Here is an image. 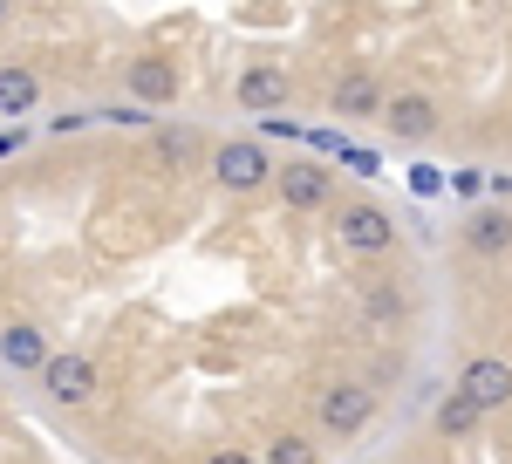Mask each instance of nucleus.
<instances>
[{
  "label": "nucleus",
  "mask_w": 512,
  "mask_h": 464,
  "mask_svg": "<svg viewBox=\"0 0 512 464\" xmlns=\"http://www.w3.org/2000/svg\"><path fill=\"white\" fill-rule=\"evenodd\" d=\"M369 417H376V389H362V383H335V389H321V403H315V424L328 437H355Z\"/></svg>",
  "instance_id": "5"
},
{
  "label": "nucleus",
  "mask_w": 512,
  "mask_h": 464,
  "mask_svg": "<svg viewBox=\"0 0 512 464\" xmlns=\"http://www.w3.org/2000/svg\"><path fill=\"white\" fill-rule=\"evenodd\" d=\"M41 389H48L62 410H82V403L96 396V362H89V355H76V348H69V355L55 348V355L41 362Z\"/></svg>",
  "instance_id": "6"
},
{
  "label": "nucleus",
  "mask_w": 512,
  "mask_h": 464,
  "mask_svg": "<svg viewBox=\"0 0 512 464\" xmlns=\"http://www.w3.org/2000/svg\"><path fill=\"white\" fill-rule=\"evenodd\" d=\"M287 96H294V82H287L280 62H253V69L239 76V110H280Z\"/></svg>",
  "instance_id": "9"
},
{
  "label": "nucleus",
  "mask_w": 512,
  "mask_h": 464,
  "mask_svg": "<svg viewBox=\"0 0 512 464\" xmlns=\"http://www.w3.org/2000/svg\"><path fill=\"white\" fill-rule=\"evenodd\" d=\"M478 424H485V417H478V410L465 403V396H458V389H451V396L437 403V430H444V437H472Z\"/></svg>",
  "instance_id": "15"
},
{
  "label": "nucleus",
  "mask_w": 512,
  "mask_h": 464,
  "mask_svg": "<svg viewBox=\"0 0 512 464\" xmlns=\"http://www.w3.org/2000/svg\"><path fill=\"white\" fill-rule=\"evenodd\" d=\"M151 151H158L164 164H178V171H185V164L198 157V137H192V130H158V137H151Z\"/></svg>",
  "instance_id": "16"
},
{
  "label": "nucleus",
  "mask_w": 512,
  "mask_h": 464,
  "mask_svg": "<svg viewBox=\"0 0 512 464\" xmlns=\"http://www.w3.org/2000/svg\"><path fill=\"white\" fill-rule=\"evenodd\" d=\"M274 185H280V198H287V212H321V205L335 198V171L294 157V164H274Z\"/></svg>",
  "instance_id": "7"
},
{
  "label": "nucleus",
  "mask_w": 512,
  "mask_h": 464,
  "mask_svg": "<svg viewBox=\"0 0 512 464\" xmlns=\"http://www.w3.org/2000/svg\"><path fill=\"white\" fill-rule=\"evenodd\" d=\"M369 314H376V321L403 314V294H390V287H369Z\"/></svg>",
  "instance_id": "17"
},
{
  "label": "nucleus",
  "mask_w": 512,
  "mask_h": 464,
  "mask_svg": "<svg viewBox=\"0 0 512 464\" xmlns=\"http://www.w3.org/2000/svg\"><path fill=\"white\" fill-rule=\"evenodd\" d=\"M103 116H110V123H151V116L137 110V103H117V110H103Z\"/></svg>",
  "instance_id": "18"
},
{
  "label": "nucleus",
  "mask_w": 512,
  "mask_h": 464,
  "mask_svg": "<svg viewBox=\"0 0 512 464\" xmlns=\"http://www.w3.org/2000/svg\"><path fill=\"white\" fill-rule=\"evenodd\" d=\"M0 21H7V0H0Z\"/></svg>",
  "instance_id": "20"
},
{
  "label": "nucleus",
  "mask_w": 512,
  "mask_h": 464,
  "mask_svg": "<svg viewBox=\"0 0 512 464\" xmlns=\"http://www.w3.org/2000/svg\"><path fill=\"white\" fill-rule=\"evenodd\" d=\"M205 464H260V458H246V451H219V458H205Z\"/></svg>",
  "instance_id": "19"
},
{
  "label": "nucleus",
  "mask_w": 512,
  "mask_h": 464,
  "mask_svg": "<svg viewBox=\"0 0 512 464\" xmlns=\"http://www.w3.org/2000/svg\"><path fill=\"white\" fill-rule=\"evenodd\" d=\"M458 396L472 403L478 417H499V410L512 403V362H506V355H478V362H465Z\"/></svg>",
  "instance_id": "4"
},
{
  "label": "nucleus",
  "mask_w": 512,
  "mask_h": 464,
  "mask_svg": "<svg viewBox=\"0 0 512 464\" xmlns=\"http://www.w3.org/2000/svg\"><path fill=\"white\" fill-rule=\"evenodd\" d=\"M41 103V76L28 62H0V116H28Z\"/></svg>",
  "instance_id": "11"
},
{
  "label": "nucleus",
  "mask_w": 512,
  "mask_h": 464,
  "mask_svg": "<svg viewBox=\"0 0 512 464\" xmlns=\"http://www.w3.org/2000/svg\"><path fill=\"white\" fill-rule=\"evenodd\" d=\"M376 116H383V130H390L396 144H431V137H437V116H444V110H437L431 89H396Z\"/></svg>",
  "instance_id": "3"
},
{
  "label": "nucleus",
  "mask_w": 512,
  "mask_h": 464,
  "mask_svg": "<svg viewBox=\"0 0 512 464\" xmlns=\"http://www.w3.org/2000/svg\"><path fill=\"white\" fill-rule=\"evenodd\" d=\"M335 239L349 246V253H396V212L390 205H376V198H349L342 212H335Z\"/></svg>",
  "instance_id": "1"
},
{
  "label": "nucleus",
  "mask_w": 512,
  "mask_h": 464,
  "mask_svg": "<svg viewBox=\"0 0 512 464\" xmlns=\"http://www.w3.org/2000/svg\"><path fill=\"white\" fill-rule=\"evenodd\" d=\"M55 348H48V335H41V321H28V314H14L7 328H0V362L14 369V376H41V362H48Z\"/></svg>",
  "instance_id": "8"
},
{
  "label": "nucleus",
  "mask_w": 512,
  "mask_h": 464,
  "mask_svg": "<svg viewBox=\"0 0 512 464\" xmlns=\"http://www.w3.org/2000/svg\"><path fill=\"white\" fill-rule=\"evenodd\" d=\"M376 110H383V89H376L369 69H355V76L335 82V116H376Z\"/></svg>",
  "instance_id": "13"
},
{
  "label": "nucleus",
  "mask_w": 512,
  "mask_h": 464,
  "mask_svg": "<svg viewBox=\"0 0 512 464\" xmlns=\"http://www.w3.org/2000/svg\"><path fill=\"white\" fill-rule=\"evenodd\" d=\"M465 246H472L478 260L512 253V219H506V212H472V219H465Z\"/></svg>",
  "instance_id": "12"
},
{
  "label": "nucleus",
  "mask_w": 512,
  "mask_h": 464,
  "mask_svg": "<svg viewBox=\"0 0 512 464\" xmlns=\"http://www.w3.org/2000/svg\"><path fill=\"white\" fill-rule=\"evenodd\" d=\"M260 464H321V444H315V437H301V430H280Z\"/></svg>",
  "instance_id": "14"
},
{
  "label": "nucleus",
  "mask_w": 512,
  "mask_h": 464,
  "mask_svg": "<svg viewBox=\"0 0 512 464\" xmlns=\"http://www.w3.org/2000/svg\"><path fill=\"white\" fill-rule=\"evenodd\" d=\"M212 178H219V192L246 198L274 178V157H267V144H253V137H233V144L212 151Z\"/></svg>",
  "instance_id": "2"
},
{
  "label": "nucleus",
  "mask_w": 512,
  "mask_h": 464,
  "mask_svg": "<svg viewBox=\"0 0 512 464\" xmlns=\"http://www.w3.org/2000/svg\"><path fill=\"white\" fill-rule=\"evenodd\" d=\"M123 82H130L137 103H171V96H178V69H171L164 55H137V62L123 69Z\"/></svg>",
  "instance_id": "10"
}]
</instances>
